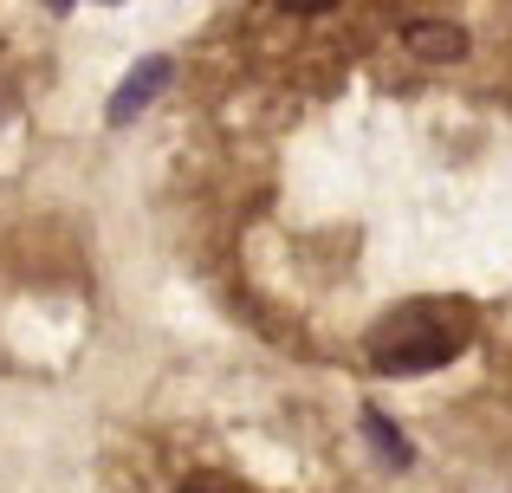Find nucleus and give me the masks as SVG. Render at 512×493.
Instances as JSON below:
<instances>
[{
	"label": "nucleus",
	"mask_w": 512,
	"mask_h": 493,
	"mask_svg": "<svg viewBox=\"0 0 512 493\" xmlns=\"http://www.w3.org/2000/svg\"><path fill=\"white\" fill-rule=\"evenodd\" d=\"M454 331L448 325H396L389 338H376V364L389 370V377H415V370H435V364H448L454 357Z\"/></svg>",
	"instance_id": "f257e3e1"
},
{
	"label": "nucleus",
	"mask_w": 512,
	"mask_h": 493,
	"mask_svg": "<svg viewBox=\"0 0 512 493\" xmlns=\"http://www.w3.org/2000/svg\"><path fill=\"white\" fill-rule=\"evenodd\" d=\"M363 442L383 455V468H409L415 461V448H409V435L396 429V422L383 416V409H363Z\"/></svg>",
	"instance_id": "7ed1b4c3"
},
{
	"label": "nucleus",
	"mask_w": 512,
	"mask_h": 493,
	"mask_svg": "<svg viewBox=\"0 0 512 493\" xmlns=\"http://www.w3.org/2000/svg\"><path fill=\"white\" fill-rule=\"evenodd\" d=\"M169 78H175V65L163 59V52H156V59H143L137 72H130L124 85L111 91V124H130L137 111H150V104H156V98L169 91Z\"/></svg>",
	"instance_id": "f03ea898"
},
{
	"label": "nucleus",
	"mask_w": 512,
	"mask_h": 493,
	"mask_svg": "<svg viewBox=\"0 0 512 493\" xmlns=\"http://www.w3.org/2000/svg\"><path fill=\"white\" fill-rule=\"evenodd\" d=\"M182 493H214V487H182Z\"/></svg>",
	"instance_id": "39448f33"
},
{
	"label": "nucleus",
	"mask_w": 512,
	"mask_h": 493,
	"mask_svg": "<svg viewBox=\"0 0 512 493\" xmlns=\"http://www.w3.org/2000/svg\"><path fill=\"white\" fill-rule=\"evenodd\" d=\"M402 39H409V52H422V59H461V52H467L461 26H435V20L402 26Z\"/></svg>",
	"instance_id": "20e7f679"
}]
</instances>
